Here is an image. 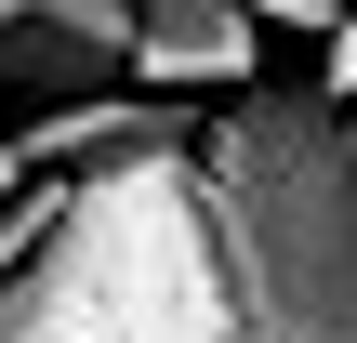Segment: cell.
<instances>
[{
    "label": "cell",
    "instance_id": "1",
    "mask_svg": "<svg viewBox=\"0 0 357 343\" xmlns=\"http://www.w3.org/2000/svg\"><path fill=\"white\" fill-rule=\"evenodd\" d=\"M212 264L252 343H357V106L331 79H252L185 145Z\"/></svg>",
    "mask_w": 357,
    "mask_h": 343
},
{
    "label": "cell",
    "instance_id": "2",
    "mask_svg": "<svg viewBox=\"0 0 357 343\" xmlns=\"http://www.w3.org/2000/svg\"><path fill=\"white\" fill-rule=\"evenodd\" d=\"M0 343H252L185 159L79 172L66 225L0 278Z\"/></svg>",
    "mask_w": 357,
    "mask_h": 343
},
{
    "label": "cell",
    "instance_id": "3",
    "mask_svg": "<svg viewBox=\"0 0 357 343\" xmlns=\"http://www.w3.org/2000/svg\"><path fill=\"white\" fill-rule=\"evenodd\" d=\"M199 119H212L199 93H159V79L119 93V79H93V93H40L13 145H26V172H119V159H185Z\"/></svg>",
    "mask_w": 357,
    "mask_h": 343
},
{
    "label": "cell",
    "instance_id": "4",
    "mask_svg": "<svg viewBox=\"0 0 357 343\" xmlns=\"http://www.w3.org/2000/svg\"><path fill=\"white\" fill-rule=\"evenodd\" d=\"M132 79L199 93V106L252 93V79H265V26H252V0H132Z\"/></svg>",
    "mask_w": 357,
    "mask_h": 343
},
{
    "label": "cell",
    "instance_id": "5",
    "mask_svg": "<svg viewBox=\"0 0 357 343\" xmlns=\"http://www.w3.org/2000/svg\"><path fill=\"white\" fill-rule=\"evenodd\" d=\"M0 79L26 93L132 79V0H0Z\"/></svg>",
    "mask_w": 357,
    "mask_h": 343
},
{
    "label": "cell",
    "instance_id": "6",
    "mask_svg": "<svg viewBox=\"0 0 357 343\" xmlns=\"http://www.w3.org/2000/svg\"><path fill=\"white\" fill-rule=\"evenodd\" d=\"M66 185H79V172H40V185H13V198H0V278H13L53 225H66Z\"/></svg>",
    "mask_w": 357,
    "mask_h": 343
},
{
    "label": "cell",
    "instance_id": "7",
    "mask_svg": "<svg viewBox=\"0 0 357 343\" xmlns=\"http://www.w3.org/2000/svg\"><path fill=\"white\" fill-rule=\"evenodd\" d=\"M344 0H252V26H291V40H331Z\"/></svg>",
    "mask_w": 357,
    "mask_h": 343
}]
</instances>
